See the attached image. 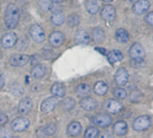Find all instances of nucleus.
<instances>
[{
	"label": "nucleus",
	"instance_id": "nucleus-27",
	"mask_svg": "<svg viewBox=\"0 0 153 138\" xmlns=\"http://www.w3.org/2000/svg\"><path fill=\"white\" fill-rule=\"evenodd\" d=\"M105 35V32L102 28L100 27H97L93 30L92 32V39L95 43H100L104 41Z\"/></svg>",
	"mask_w": 153,
	"mask_h": 138
},
{
	"label": "nucleus",
	"instance_id": "nucleus-34",
	"mask_svg": "<svg viewBox=\"0 0 153 138\" xmlns=\"http://www.w3.org/2000/svg\"><path fill=\"white\" fill-rule=\"evenodd\" d=\"M99 135V130L95 126H89L85 132L86 138H96Z\"/></svg>",
	"mask_w": 153,
	"mask_h": 138
},
{
	"label": "nucleus",
	"instance_id": "nucleus-15",
	"mask_svg": "<svg viewBox=\"0 0 153 138\" xmlns=\"http://www.w3.org/2000/svg\"><path fill=\"white\" fill-rule=\"evenodd\" d=\"M33 108V101L30 98H24L18 105V111L22 115H28Z\"/></svg>",
	"mask_w": 153,
	"mask_h": 138
},
{
	"label": "nucleus",
	"instance_id": "nucleus-18",
	"mask_svg": "<svg viewBox=\"0 0 153 138\" xmlns=\"http://www.w3.org/2000/svg\"><path fill=\"white\" fill-rule=\"evenodd\" d=\"M82 130V125L79 122H71L67 128V133L70 136H76L81 133Z\"/></svg>",
	"mask_w": 153,
	"mask_h": 138
},
{
	"label": "nucleus",
	"instance_id": "nucleus-31",
	"mask_svg": "<svg viewBox=\"0 0 153 138\" xmlns=\"http://www.w3.org/2000/svg\"><path fill=\"white\" fill-rule=\"evenodd\" d=\"M9 90L15 96H21L24 94V91H25L24 88L17 82H14L13 84H11L9 87Z\"/></svg>",
	"mask_w": 153,
	"mask_h": 138
},
{
	"label": "nucleus",
	"instance_id": "nucleus-9",
	"mask_svg": "<svg viewBox=\"0 0 153 138\" xmlns=\"http://www.w3.org/2000/svg\"><path fill=\"white\" fill-rule=\"evenodd\" d=\"M150 7V3L149 0H137L132 5V12L136 15H143L148 12Z\"/></svg>",
	"mask_w": 153,
	"mask_h": 138
},
{
	"label": "nucleus",
	"instance_id": "nucleus-36",
	"mask_svg": "<svg viewBox=\"0 0 153 138\" xmlns=\"http://www.w3.org/2000/svg\"><path fill=\"white\" fill-rule=\"evenodd\" d=\"M16 49L18 51H25L28 46V39L26 37H22L19 41L16 42Z\"/></svg>",
	"mask_w": 153,
	"mask_h": 138
},
{
	"label": "nucleus",
	"instance_id": "nucleus-44",
	"mask_svg": "<svg viewBox=\"0 0 153 138\" xmlns=\"http://www.w3.org/2000/svg\"><path fill=\"white\" fill-rule=\"evenodd\" d=\"M102 1H104V2H112V1H114V0H102Z\"/></svg>",
	"mask_w": 153,
	"mask_h": 138
},
{
	"label": "nucleus",
	"instance_id": "nucleus-7",
	"mask_svg": "<svg viewBox=\"0 0 153 138\" xmlns=\"http://www.w3.org/2000/svg\"><path fill=\"white\" fill-rule=\"evenodd\" d=\"M123 104L117 99L109 98V99L105 100L104 103V108L105 109V111H107L108 113H111V114L119 113L123 109Z\"/></svg>",
	"mask_w": 153,
	"mask_h": 138
},
{
	"label": "nucleus",
	"instance_id": "nucleus-11",
	"mask_svg": "<svg viewBox=\"0 0 153 138\" xmlns=\"http://www.w3.org/2000/svg\"><path fill=\"white\" fill-rule=\"evenodd\" d=\"M65 41V35L63 33L59 32V31H55L52 32L50 36H49V43L52 47L58 48L59 46H61L63 44Z\"/></svg>",
	"mask_w": 153,
	"mask_h": 138
},
{
	"label": "nucleus",
	"instance_id": "nucleus-20",
	"mask_svg": "<svg viewBox=\"0 0 153 138\" xmlns=\"http://www.w3.org/2000/svg\"><path fill=\"white\" fill-rule=\"evenodd\" d=\"M51 92L53 96L63 98L66 95V87L62 83L56 82L51 88Z\"/></svg>",
	"mask_w": 153,
	"mask_h": 138
},
{
	"label": "nucleus",
	"instance_id": "nucleus-12",
	"mask_svg": "<svg viewBox=\"0 0 153 138\" xmlns=\"http://www.w3.org/2000/svg\"><path fill=\"white\" fill-rule=\"evenodd\" d=\"M17 42V35L15 33H7L1 38V45L5 49L12 48Z\"/></svg>",
	"mask_w": 153,
	"mask_h": 138
},
{
	"label": "nucleus",
	"instance_id": "nucleus-5",
	"mask_svg": "<svg viewBox=\"0 0 153 138\" xmlns=\"http://www.w3.org/2000/svg\"><path fill=\"white\" fill-rule=\"evenodd\" d=\"M92 122L95 125L99 127H107L112 124V117L109 114L101 113L92 117Z\"/></svg>",
	"mask_w": 153,
	"mask_h": 138
},
{
	"label": "nucleus",
	"instance_id": "nucleus-1",
	"mask_svg": "<svg viewBox=\"0 0 153 138\" xmlns=\"http://www.w3.org/2000/svg\"><path fill=\"white\" fill-rule=\"evenodd\" d=\"M20 20V13L16 4H9L5 12V24L7 28L15 29Z\"/></svg>",
	"mask_w": 153,
	"mask_h": 138
},
{
	"label": "nucleus",
	"instance_id": "nucleus-8",
	"mask_svg": "<svg viewBox=\"0 0 153 138\" xmlns=\"http://www.w3.org/2000/svg\"><path fill=\"white\" fill-rule=\"evenodd\" d=\"M129 80V72L125 68H119L114 75V81L118 87H123L127 84Z\"/></svg>",
	"mask_w": 153,
	"mask_h": 138
},
{
	"label": "nucleus",
	"instance_id": "nucleus-23",
	"mask_svg": "<svg viewBox=\"0 0 153 138\" xmlns=\"http://www.w3.org/2000/svg\"><path fill=\"white\" fill-rule=\"evenodd\" d=\"M114 37L116 39V41L120 43H125L129 41L130 39V35L127 30H125L124 28H119L115 31V34Z\"/></svg>",
	"mask_w": 153,
	"mask_h": 138
},
{
	"label": "nucleus",
	"instance_id": "nucleus-13",
	"mask_svg": "<svg viewBox=\"0 0 153 138\" xmlns=\"http://www.w3.org/2000/svg\"><path fill=\"white\" fill-rule=\"evenodd\" d=\"M29 59V56L26 54H15L9 59V63L14 67H23L28 63Z\"/></svg>",
	"mask_w": 153,
	"mask_h": 138
},
{
	"label": "nucleus",
	"instance_id": "nucleus-16",
	"mask_svg": "<svg viewBox=\"0 0 153 138\" xmlns=\"http://www.w3.org/2000/svg\"><path fill=\"white\" fill-rule=\"evenodd\" d=\"M81 107L88 111H92L97 107V101L90 97H84L79 102Z\"/></svg>",
	"mask_w": 153,
	"mask_h": 138
},
{
	"label": "nucleus",
	"instance_id": "nucleus-17",
	"mask_svg": "<svg viewBox=\"0 0 153 138\" xmlns=\"http://www.w3.org/2000/svg\"><path fill=\"white\" fill-rule=\"evenodd\" d=\"M113 131L118 136L124 135L128 132V125L124 121H117L113 126Z\"/></svg>",
	"mask_w": 153,
	"mask_h": 138
},
{
	"label": "nucleus",
	"instance_id": "nucleus-35",
	"mask_svg": "<svg viewBox=\"0 0 153 138\" xmlns=\"http://www.w3.org/2000/svg\"><path fill=\"white\" fill-rule=\"evenodd\" d=\"M56 130H57V127L54 124L47 125L46 126L42 128V132L43 135H52V134H54Z\"/></svg>",
	"mask_w": 153,
	"mask_h": 138
},
{
	"label": "nucleus",
	"instance_id": "nucleus-28",
	"mask_svg": "<svg viewBox=\"0 0 153 138\" xmlns=\"http://www.w3.org/2000/svg\"><path fill=\"white\" fill-rule=\"evenodd\" d=\"M51 21L54 25L59 26L65 22V16L61 12L53 13L51 16Z\"/></svg>",
	"mask_w": 153,
	"mask_h": 138
},
{
	"label": "nucleus",
	"instance_id": "nucleus-43",
	"mask_svg": "<svg viewBox=\"0 0 153 138\" xmlns=\"http://www.w3.org/2000/svg\"><path fill=\"white\" fill-rule=\"evenodd\" d=\"M126 1L128 2V3H131V4H133L134 2H136L137 0H126Z\"/></svg>",
	"mask_w": 153,
	"mask_h": 138
},
{
	"label": "nucleus",
	"instance_id": "nucleus-4",
	"mask_svg": "<svg viewBox=\"0 0 153 138\" xmlns=\"http://www.w3.org/2000/svg\"><path fill=\"white\" fill-rule=\"evenodd\" d=\"M30 35H31L32 39L37 43H41L45 40L44 30L38 24H34V25H33L31 26V28H30Z\"/></svg>",
	"mask_w": 153,
	"mask_h": 138
},
{
	"label": "nucleus",
	"instance_id": "nucleus-14",
	"mask_svg": "<svg viewBox=\"0 0 153 138\" xmlns=\"http://www.w3.org/2000/svg\"><path fill=\"white\" fill-rule=\"evenodd\" d=\"M58 104V98L57 97H51L46 99H44L41 105V110L42 113H50L54 110Z\"/></svg>",
	"mask_w": 153,
	"mask_h": 138
},
{
	"label": "nucleus",
	"instance_id": "nucleus-3",
	"mask_svg": "<svg viewBox=\"0 0 153 138\" xmlns=\"http://www.w3.org/2000/svg\"><path fill=\"white\" fill-rule=\"evenodd\" d=\"M150 125H151L150 116H149L147 115H143V116H140L134 119V121L132 122V128H133V130H135L137 132H140V131H144V130L148 129L150 126Z\"/></svg>",
	"mask_w": 153,
	"mask_h": 138
},
{
	"label": "nucleus",
	"instance_id": "nucleus-33",
	"mask_svg": "<svg viewBox=\"0 0 153 138\" xmlns=\"http://www.w3.org/2000/svg\"><path fill=\"white\" fill-rule=\"evenodd\" d=\"M113 94H114V96L117 98V99H119V100H123V99H125L126 98H127V91L125 90H123V88H115V89H114V90H113Z\"/></svg>",
	"mask_w": 153,
	"mask_h": 138
},
{
	"label": "nucleus",
	"instance_id": "nucleus-21",
	"mask_svg": "<svg viewBox=\"0 0 153 138\" xmlns=\"http://www.w3.org/2000/svg\"><path fill=\"white\" fill-rule=\"evenodd\" d=\"M46 74V67L42 64H36L31 72V75L34 79H42Z\"/></svg>",
	"mask_w": 153,
	"mask_h": 138
},
{
	"label": "nucleus",
	"instance_id": "nucleus-10",
	"mask_svg": "<svg viewBox=\"0 0 153 138\" xmlns=\"http://www.w3.org/2000/svg\"><path fill=\"white\" fill-rule=\"evenodd\" d=\"M30 125V121L23 116L16 118L12 124H11V128L15 132H23L26 130Z\"/></svg>",
	"mask_w": 153,
	"mask_h": 138
},
{
	"label": "nucleus",
	"instance_id": "nucleus-39",
	"mask_svg": "<svg viewBox=\"0 0 153 138\" xmlns=\"http://www.w3.org/2000/svg\"><path fill=\"white\" fill-rule=\"evenodd\" d=\"M42 56H43L44 59L49 60L53 56V51L51 50H50V49H45V50L42 51Z\"/></svg>",
	"mask_w": 153,
	"mask_h": 138
},
{
	"label": "nucleus",
	"instance_id": "nucleus-25",
	"mask_svg": "<svg viewBox=\"0 0 153 138\" xmlns=\"http://www.w3.org/2000/svg\"><path fill=\"white\" fill-rule=\"evenodd\" d=\"M108 85L104 81H97L94 86V92L98 96H104L108 92Z\"/></svg>",
	"mask_w": 153,
	"mask_h": 138
},
{
	"label": "nucleus",
	"instance_id": "nucleus-2",
	"mask_svg": "<svg viewBox=\"0 0 153 138\" xmlns=\"http://www.w3.org/2000/svg\"><path fill=\"white\" fill-rule=\"evenodd\" d=\"M129 56L133 61H143L146 51L143 46L139 43H134L129 49Z\"/></svg>",
	"mask_w": 153,
	"mask_h": 138
},
{
	"label": "nucleus",
	"instance_id": "nucleus-40",
	"mask_svg": "<svg viewBox=\"0 0 153 138\" xmlns=\"http://www.w3.org/2000/svg\"><path fill=\"white\" fill-rule=\"evenodd\" d=\"M8 121V117L5 114H0V125H4Z\"/></svg>",
	"mask_w": 153,
	"mask_h": 138
},
{
	"label": "nucleus",
	"instance_id": "nucleus-30",
	"mask_svg": "<svg viewBox=\"0 0 153 138\" xmlns=\"http://www.w3.org/2000/svg\"><path fill=\"white\" fill-rule=\"evenodd\" d=\"M80 23V18L76 14H71L67 18V24L69 27H76Z\"/></svg>",
	"mask_w": 153,
	"mask_h": 138
},
{
	"label": "nucleus",
	"instance_id": "nucleus-6",
	"mask_svg": "<svg viewBox=\"0 0 153 138\" xmlns=\"http://www.w3.org/2000/svg\"><path fill=\"white\" fill-rule=\"evenodd\" d=\"M101 17L106 23H113L116 17V10L112 5H105L101 10Z\"/></svg>",
	"mask_w": 153,
	"mask_h": 138
},
{
	"label": "nucleus",
	"instance_id": "nucleus-22",
	"mask_svg": "<svg viewBox=\"0 0 153 138\" xmlns=\"http://www.w3.org/2000/svg\"><path fill=\"white\" fill-rule=\"evenodd\" d=\"M123 54L122 53V51L118 50H113L107 53V60L111 64L120 62L123 60Z\"/></svg>",
	"mask_w": 153,
	"mask_h": 138
},
{
	"label": "nucleus",
	"instance_id": "nucleus-38",
	"mask_svg": "<svg viewBox=\"0 0 153 138\" xmlns=\"http://www.w3.org/2000/svg\"><path fill=\"white\" fill-rule=\"evenodd\" d=\"M144 21L150 26H153V11L149 12L144 16Z\"/></svg>",
	"mask_w": 153,
	"mask_h": 138
},
{
	"label": "nucleus",
	"instance_id": "nucleus-26",
	"mask_svg": "<svg viewBox=\"0 0 153 138\" xmlns=\"http://www.w3.org/2000/svg\"><path fill=\"white\" fill-rule=\"evenodd\" d=\"M91 92V88L89 85L86 84V83H82L76 86V93L79 97H87L90 94Z\"/></svg>",
	"mask_w": 153,
	"mask_h": 138
},
{
	"label": "nucleus",
	"instance_id": "nucleus-19",
	"mask_svg": "<svg viewBox=\"0 0 153 138\" xmlns=\"http://www.w3.org/2000/svg\"><path fill=\"white\" fill-rule=\"evenodd\" d=\"M75 42L78 44H88L89 43V34L85 30H79L75 34Z\"/></svg>",
	"mask_w": 153,
	"mask_h": 138
},
{
	"label": "nucleus",
	"instance_id": "nucleus-29",
	"mask_svg": "<svg viewBox=\"0 0 153 138\" xmlns=\"http://www.w3.org/2000/svg\"><path fill=\"white\" fill-rule=\"evenodd\" d=\"M60 106L62 107L63 110L65 111H70L71 109H73L76 106V101L71 98H64L61 102H60Z\"/></svg>",
	"mask_w": 153,
	"mask_h": 138
},
{
	"label": "nucleus",
	"instance_id": "nucleus-37",
	"mask_svg": "<svg viewBox=\"0 0 153 138\" xmlns=\"http://www.w3.org/2000/svg\"><path fill=\"white\" fill-rule=\"evenodd\" d=\"M142 96V94L140 92V91H138V90H135V91H132L131 92V96H130V100L131 101V102H138V101H140V99H141V97Z\"/></svg>",
	"mask_w": 153,
	"mask_h": 138
},
{
	"label": "nucleus",
	"instance_id": "nucleus-24",
	"mask_svg": "<svg viewBox=\"0 0 153 138\" xmlns=\"http://www.w3.org/2000/svg\"><path fill=\"white\" fill-rule=\"evenodd\" d=\"M85 7L87 11L91 15H95L99 11V4L97 0H86Z\"/></svg>",
	"mask_w": 153,
	"mask_h": 138
},
{
	"label": "nucleus",
	"instance_id": "nucleus-32",
	"mask_svg": "<svg viewBox=\"0 0 153 138\" xmlns=\"http://www.w3.org/2000/svg\"><path fill=\"white\" fill-rule=\"evenodd\" d=\"M38 6L42 12H48L52 8V1L51 0H39Z\"/></svg>",
	"mask_w": 153,
	"mask_h": 138
},
{
	"label": "nucleus",
	"instance_id": "nucleus-42",
	"mask_svg": "<svg viewBox=\"0 0 153 138\" xmlns=\"http://www.w3.org/2000/svg\"><path fill=\"white\" fill-rule=\"evenodd\" d=\"M51 1L55 4H60L64 1V0H51Z\"/></svg>",
	"mask_w": 153,
	"mask_h": 138
},
{
	"label": "nucleus",
	"instance_id": "nucleus-41",
	"mask_svg": "<svg viewBox=\"0 0 153 138\" xmlns=\"http://www.w3.org/2000/svg\"><path fill=\"white\" fill-rule=\"evenodd\" d=\"M4 86H5V78H4V75L0 72V90L3 89Z\"/></svg>",
	"mask_w": 153,
	"mask_h": 138
}]
</instances>
